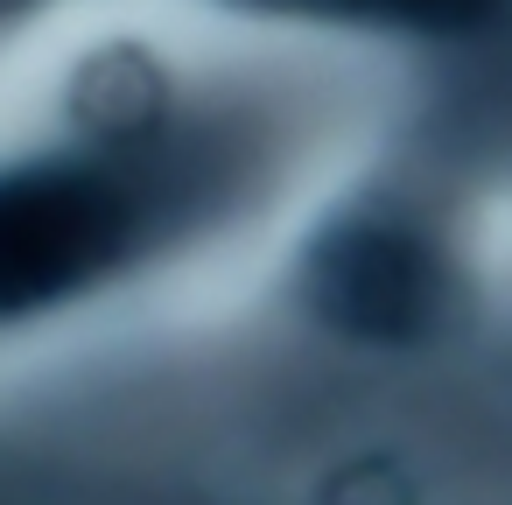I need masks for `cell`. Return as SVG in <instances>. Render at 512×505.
Masks as SVG:
<instances>
[{
  "label": "cell",
  "instance_id": "1",
  "mask_svg": "<svg viewBox=\"0 0 512 505\" xmlns=\"http://www.w3.org/2000/svg\"><path fill=\"white\" fill-rule=\"evenodd\" d=\"M351 8H379V15H463L477 0H351Z\"/></svg>",
  "mask_w": 512,
  "mask_h": 505
}]
</instances>
